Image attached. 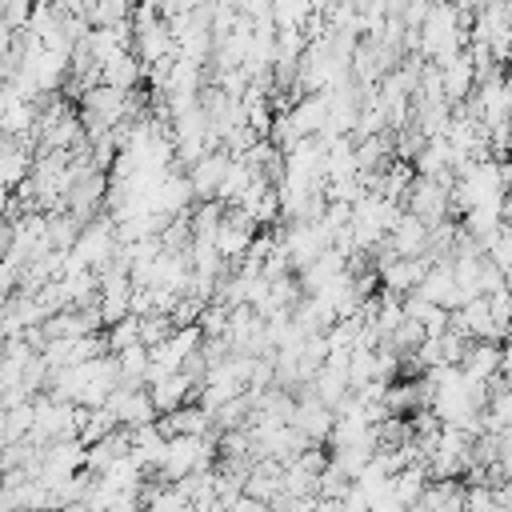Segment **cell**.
<instances>
[{"label":"cell","mask_w":512,"mask_h":512,"mask_svg":"<svg viewBox=\"0 0 512 512\" xmlns=\"http://www.w3.org/2000/svg\"><path fill=\"white\" fill-rule=\"evenodd\" d=\"M32 168H36V160H32V148L24 144V140H8L4 136V144H0V188H24L28 184V176H32Z\"/></svg>","instance_id":"9a60e30c"},{"label":"cell","mask_w":512,"mask_h":512,"mask_svg":"<svg viewBox=\"0 0 512 512\" xmlns=\"http://www.w3.org/2000/svg\"><path fill=\"white\" fill-rule=\"evenodd\" d=\"M132 12H136L132 0H96L88 8V24L92 28H120V24H132Z\"/></svg>","instance_id":"44dd1931"},{"label":"cell","mask_w":512,"mask_h":512,"mask_svg":"<svg viewBox=\"0 0 512 512\" xmlns=\"http://www.w3.org/2000/svg\"><path fill=\"white\" fill-rule=\"evenodd\" d=\"M500 376H504V380H512V336L500 344Z\"/></svg>","instance_id":"83f0119b"},{"label":"cell","mask_w":512,"mask_h":512,"mask_svg":"<svg viewBox=\"0 0 512 512\" xmlns=\"http://www.w3.org/2000/svg\"><path fill=\"white\" fill-rule=\"evenodd\" d=\"M488 312H492L496 328H500V332H504V340H508V332H512V292H508V288L492 292V296H488Z\"/></svg>","instance_id":"484cf974"},{"label":"cell","mask_w":512,"mask_h":512,"mask_svg":"<svg viewBox=\"0 0 512 512\" xmlns=\"http://www.w3.org/2000/svg\"><path fill=\"white\" fill-rule=\"evenodd\" d=\"M0 484H4V468H0Z\"/></svg>","instance_id":"4dcf8cb0"},{"label":"cell","mask_w":512,"mask_h":512,"mask_svg":"<svg viewBox=\"0 0 512 512\" xmlns=\"http://www.w3.org/2000/svg\"><path fill=\"white\" fill-rule=\"evenodd\" d=\"M484 424L488 432H500V428H512V380H496L488 388V404H484Z\"/></svg>","instance_id":"ffe728a7"},{"label":"cell","mask_w":512,"mask_h":512,"mask_svg":"<svg viewBox=\"0 0 512 512\" xmlns=\"http://www.w3.org/2000/svg\"><path fill=\"white\" fill-rule=\"evenodd\" d=\"M428 232H432V228H428L424 220H416V216L404 208V212L396 216V224L388 228V240H384V244H388L396 256H424V252H428Z\"/></svg>","instance_id":"4fadbf2b"},{"label":"cell","mask_w":512,"mask_h":512,"mask_svg":"<svg viewBox=\"0 0 512 512\" xmlns=\"http://www.w3.org/2000/svg\"><path fill=\"white\" fill-rule=\"evenodd\" d=\"M148 392H152L156 412H160V416H168V412L184 408V404H188V396H196V380H192L188 372H172V376H160L156 384H148Z\"/></svg>","instance_id":"2e32d148"},{"label":"cell","mask_w":512,"mask_h":512,"mask_svg":"<svg viewBox=\"0 0 512 512\" xmlns=\"http://www.w3.org/2000/svg\"><path fill=\"white\" fill-rule=\"evenodd\" d=\"M228 512H268V504H264V500H256V496H248V492H244V496H236V500H232V504H228Z\"/></svg>","instance_id":"4316f807"},{"label":"cell","mask_w":512,"mask_h":512,"mask_svg":"<svg viewBox=\"0 0 512 512\" xmlns=\"http://www.w3.org/2000/svg\"><path fill=\"white\" fill-rule=\"evenodd\" d=\"M152 480V476H148ZM140 500H144V512H192L196 504L176 488V484H144L140 488Z\"/></svg>","instance_id":"d6986e66"},{"label":"cell","mask_w":512,"mask_h":512,"mask_svg":"<svg viewBox=\"0 0 512 512\" xmlns=\"http://www.w3.org/2000/svg\"><path fill=\"white\" fill-rule=\"evenodd\" d=\"M316 16V4L312 0H272V24H276V32H284V28H300L304 32V24Z\"/></svg>","instance_id":"7402d4cb"},{"label":"cell","mask_w":512,"mask_h":512,"mask_svg":"<svg viewBox=\"0 0 512 512\" xmlns=\"http://www.w3.org/2000/svg\"><path fill=\"white\" fill-rule=\"evenodd\" d=\"M504 4H508V12H512V0H504Z\"/></svg>","instance_id":"1f68e13d"},{"label":"cell","mask_w":512,"mask_h":512,"mask_svg":"<svg viewBox=\"0 0 512 512\" xmlns=\"http://www.w3.org/2000/svg\"><path fill=\"white\" fill-rule=\"evenodd\" d=\"M404 512H416V508H404Z\"/></svg>","instance_id":"d6a6232c"},{"label":"cell","mask_w":512,"mask_h":512,"mask_svg":"<svg viewBox=\"0 0 512 512\" xmlns=\"http://www.w3.org/2000/svg\"><path fill=\"white\" fill-rule=\"evenodd\" d=\"M428 260L424 256H388V260H380L376 264V276H380V292H392V296H412L420 284H424V276H428Z\"/></svg>","instance_id":"5b68a950"},{"label":"cell","mask_w":512,"mask_h":512,"mask_svg":"<svg viewBox=\"0 0 512 512\" xmlns=\"http://www.w3.org/2000/svg\"><path fill=\"white\" fill-rule=\"evenodd\" d=\"M436 68H440V80H444V100H448L452 108H460V104L476 92V64H472L468 48H464L460 56H452L448 64H436Z\"/></svg>","instance_id":"8fae6325"},{"label":"cell","mask_w":512,"mask_h":512,"mask_svg":"<svg viewBox=\"0 0 512 512\" xmlns=\"http://www.w3.org/2000/svg\"><path fill=\"white\" fill-rule=\"evenodd\" d=\"M164 452H168V432L160 428V420H156V424H144V428H132V452H128V456H132L148 476L160 472Z\"/></svg>","instance_id":"5bb4252c"},{"label":"cell","mask_w":512,"mask_h":512,"mask_svg":"<svg viewBox=\"0 0 512 512\" xmlns=\"http://www.w3.org/2000/svg\"><path fill=\"white\" fill-rule=\"evenodd\" d=\"M144 80V64L136 60V52L132 48H124V52H116L112 60H104L100 64V84H108V88H120V92H136V84Z\"/></svg>","instance_id":"e0dca14e"},{"label":"cell","mask_w":512,"mask_h":512,"mask_svg":"<svg viewBox=\"0 0 512 512\" xmlns=\"http://www.w3.org/2000/svg\"><path fill=\"white\" fill-rule=\"evenodd\" d=\"M484 256H488V260H492V264L512 280V224H504V228L496 232V240L484 248Z\"/></svg>","instance_id":"d4e9b609"},{"label":"cell","mask_w":512,"mask_h":512,"mask_svg":"<svg viewBox=\"0 0 512 512\" xmlns=\"http://www.w3.org/2000/svg\"><path fill=\"white\" fill-rule=\"evenodd\" d=\"M332 424H336V412H332L328 404H320L316 396H296L292 428H300V432H304V440H308L312 448L328 444V436H332Z\"/></svg>","instance_id":"9c48e42d"},{"label":"cell","mask_w":512,"mask_h":512,"mask_svg":"<svg viewBox=\"0 0 512 512\" xmlns=\"http://www.w3.org/2000/svg\"><path fill=\"white\" fill-rule=\"evenodd\" d=\"M416 296H424L428 304H440V308L456 312V308L464 304V296H460V284H456V276H452V260L432 264L428 276H424V284L416 288Z\"/></svg>","instance_id":"7c38bea8"},{"label":"cell","mask_w":512,"mask_h":512,"mask_svg":"<svg viewBox=\"0 0 512 512\" xmlns=\"http://www.w3.org/2000/svg\"><path fill=\"white\" fill-rule=\"evenodd\" d=\"M0 144H4V132H0Z\"/></svg>","instance_id":"836d02e7"},{"label":"cell","mask_w":512,"mask_h":512,"mask_svg":"<svg viewBox=\"0 0 512 512\" xmlns=\"http://www.w3.org/2000/svg\"><path fill=\"white\" fill-rule=\"evenodd\" d=\"M116 248H120L116 220H112V216H96L92 224L80 228V236H76V244H72V260L84 264V268H92V272H100V268L112 264Z\"/></svg>","instance_id":"7a4b0ae2"},{"label":"cell","mask_w":512,"mask_h":512,"mask_svg":"<svg viewBox=\"0 0 512 512\" xmlns=\"http://www.w3.org/2000/svg\"><path fill=\"white\" fill-rule=\"evenodd\" d=\"M312 4H316V12L324 16V12H332V8H336V4H344V0H312Z\"/></svg>","instance_id":"f1b7e54d"},{"label":"cell","mask_w":512,"mask_h":512,"mask_svg":"<svg viewBox=\"0 0 512 512\" xmlns=\"http://www.w3.org/2000/svg\"><path fill=\"white\" fill-rule=\"evenodd\" d=\"M160 428L168 436H208L212 432V416L200 408V404H184L168 416H160Z\"/></svg>","instance_id":"ac0fdd59"},{"label":"cell","mask_w":512,"mask_h":512,"mask_svg":"<svg viewBox=\"0 0 512 512\" xmlns=\"http://www.w3.org/2000/svg\"><path fill=\"white\" fill-rule=\"evenodd\" d=\"M104 344H108V356H120L124 348L140 344V316H124V320L108 324V332H104Z\"/></svg>","instance_id":"cb8c5ba5"},{"label":"cell","mask_w":512,"mask_h":512,"mask_svg":"<svg viewBox=\"0 0 512 512\" xmlns=\"http://www.w3.org/2000/svg\"><path fill=\"white\" fill-rule=\"evenodd\" d=\"M404 208H408L416 220H424L428 228H436V224H444V220L452 216V184H448V180L416 176L412 188H408V196H404Z\"/></svg>","instance_id":"3957f363"},{"label":"cell","mask_w":512,"mask_h":512,"mask_svg":"<svg viewBox=\"0 0 512 512\" xmlns=\"http://www.w3.org/2000/svg\"><path fill=\"white\" fill-rule=\"evenodd\" d=\"M508 68H512V40H508Z\"/></svg>","instance_id":"f546056e"},{"label":"cell","mask_w":512,"mask_h":512,"mask_svg":"<svg viewBox=\"0 0 512 512\" xmlns=\"http://www.w3.org/2000/svg\"><path fill=\"white\" fill-rule=\"evenodd\" d=\"M104 408L112 412V420L120 424V428H144V424H156V404H152V392L148 388H132V384H120V388H112L108 392V400H104Z\"/></svg>","instance_id":"277c9868"},{"label":"cell","mask_w":512,"mask_h":512,"mask_svg":"<svg viewBox=\"0 0 512 512\" xmlns=\"http://www.w3.org/2000/svg\"><path fill=\"white\" fill-rule=\"evenodd\" d=\"M452 328L464 332L468 340H496V344H504V332L496 328V320H492V312H488V296L464 300V304L452 312Z\"/></svg>","instance_id":"30bf717a"},{"label":"cell","mask_w":512,"mask_h":512,"mask_svg":"<svg viewBox=\"0 0 512 512\" xmlns=\"http://www.w3.org/2000/svg\"><path fill=\"white\" fill-rule=\"evenodd\" d=\"M212 456H216V448H212L208 436H168L164 464H160V472H156L152 480L176 484V480H184V476H192V472L212 468Z\"/></svg>","instance_id":"6da1fadb"},{"label":"cell","mask_w":512,"mask_h":512,"mask_svg":"<svg viewBox=\"0 0 512 512\" xmlns=\"http://www.w3.org/2000/svg\"><path fill=\"white\" fill-rule=\"evenodd\" d=\"M80 228H84V224H80L72 212H48V244H52L56 252H72Z\"/></svg>","instance_id":"603a6c76"},{"label":"cell","mask_w":512,"mask_h":512,"mask_svg":"<svg viewBox=\"0 0 512 512\" xmlns=\"http://www.w3.org/2000/svg\"><path fill=\"white\" fill-rule=\"evenodd\" d=\"M460 372H464L468 384L492 388L500 380V344L496 340H472L464 360H460Z\"/></svg>","instance_id":"ba28073f"},{"label":"cell","mask_w":512,"mask_h":512,"mask_svg":"<svg viewBox=\"0 0 512 512\" xmlns=\"http://www.w3.org/2000/svg\"><path fill=\"white\" fill-rule=\"evenodd\" d=\"M252 240H256V224H252L240 208H228V212H224V224L216 228V252H220L228 264H240V260L248 256Z\"/></svg>","instance_id":"52a82bcc"},{"label":"cell","mask_w":512,"mask_h":512,"mask_svg":"<svg viewBox=\"0 0 512 512\" xmlns=\"http://www.w3.org/2000/svg\"><path fill=\"white\" fill-rule=\"evenodd\" d=\"M228 168H232V152H228V148H212V152H204V156L184 172L188 184H192V196H196V200H216V192H220Z\"/></svg>","instance_id":"8992f818"}]
</instances>
